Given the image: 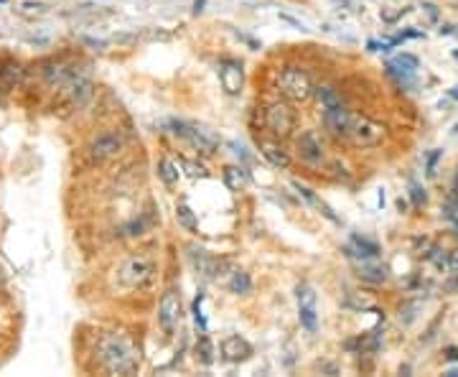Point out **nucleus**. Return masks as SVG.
<instances>
[{"instance_id":"nucleus-1","label":"nucleus","mask_w":458,"mask_h":377,"mask_svg":"<svg viewBox=\"0 0 458 377\" xmlns=\"http://www.w3.org/2000/svg\"><path fill=\"white\" fill-rule=\"evenodd\" d=\"M100 362L110 375H132L140 367V354L123 334H108L100 339Z\"/></svg>"},{"instance_id":"nucleus-2","label":"nucleus","mask_w":458,"mask_h":377,"mask_svg":"<svg viewBox=\"0 0 458 377\" xmlns=\"http://www.w3.org/2000/svg\"><path fill=\"white\" fill-rule=\"evenodd\" d=\"M278 87L283 92V97L291 102H306L316 95L313 79L301 66H286L278 77Z\"/></svg>"},{"instance_id":"nucleus-3","label":"nucleus","mask_w":458,"mask_h":377,"mask_svg":"<svg viewBox=\"0 0 458 377\" xmlns=\"http://www.w3.org/2000/svg\"><path fill=\"white\" fill-rule=\"evenodd\" d=\"M155 273V260L150 255H132L123 263L120 268V283L125 288H143L153 281Z\"/></svg>"},{"instance_id":"nucleus-4","label":"nucleus","mask_w":458,"mask_h":377,"mask_svg":"<svg viewBox=\"0 0 458 377\" xmlns=\"http://www.w3.org/2000/svg\"><path fill=\"white\" fill-rule=\"evenodd\" d=\"M387 128L377 120L367 118V115H354L349 128V140L359 148H375L385 140Z\"/></svg>"},{"instance_id":"nucleus-5","label":"nucleus","mask_w":458,"mask_h":377,"mask_svg":"<svg viewBox=\"0 0 458 377\" xmlns=\"http://www.w3.org/2000/svg\"><path fill=\"white\" fill-rule=\"evenodd\" d=\"M171 128H173V135L184 138L186 143L191 145L194 150L204 153V156H212L217 150V138L212 133L202 130V128L191 125V123H184V120H171Z\"/></svg>"},{"instance_id":"nucleus-6","label":"nucleus","mask_w":458,"mask_h":377,"mask_svg":"<svg viewBox=\"0 0 458 377\" xmlns=\"http://www.w3.org/2000/svg\"><path fill=\"white\" fill-rule=\"evenodd\" d=\"M265 125L275 138H288L296 130V113L288 102H273L265 108Z\"/></svg>"},{"instance_id":"nucleus-7","label":"nucleus","mask_w":458,"mask_h":377,"mask_svg":"<svg viewBox=\"0 0 458 377\" xmlns=\"http://www.w3.org/2000/svg\"><path fill=\"white\" fill-rule=\"evenodd\" d=\"M181 321V296L176 288H168L166 294L161 296V304H158V324H161V331L166 336H171L176 331Z\"/></svg>"},{"instance_id":"nucleus-8","label":"nucleus","mask_w":458,"mask_h":377,"mask_svg":"<svg viewBox=\"0 0 458 377\" xmlns=\"http://www.w3.org/2000/svg\"><path fill=\"white\" fill-rule=\"evenodd\" d=\"M296 299H298V319L308 334H316L318 329V311H316V291L308 283H301L296 288Z\"/></svg>"},{"instance_id":"nucleus-9","label":"nucleus","mask_w":458,"mask_h":377,"mask_svg":"<svg viewBox=\"0 0 458 377\" xmlns=\"http://www.w3.org/2000/svg\"><path fill=\"white\" fill-rule=\"evenodd\" d=\"M219 82L224 87L227 95L237 97L244 87V69L242 61L237 59H222L219 61Z\"/></svg>"},{"instance_id":"nucleus-10","label":"nucleus","mask_w":458,"mask_h":377,"mask_svg":"<svg viewBox=\"0 0 458 377\" xmlns=\"http://www.w3.org/2000/svg\"><path fill=\"white\" fill-rule=\"evenodd\" d=\"M296 145H298V156H301V161H306L308 166H321L323 158H326L321 140H318V135H316L313 130H306L303 135L298 138Z\"/></svg>"},{"instance_id":"nucleus-11","label":"nucleus","mask_w":458,"mask_h":377,"mask_svg":"<svg viewBox=\"0 0 458 377\" xmlns=\"http://www.w3.org/2000/svg\"><path fill=\"white\" fill-rule=\"evenodd\" d=\"M222 357H224L227 362H232V365H242V362H247V359L252 357V344L244 339V336L229 334L222 341Z\"/></svg>"},{"instance_id":"nucleus-12","label":"nucleus","mask_w":458,"mask_h":377,"mask_svg":"<svg viewBox=\"0 0 458 377\" xmlns=\"http://www.w3.org/2000/svg\"><path fill=\"white\" fill-rule=\"evenodd\" d=\"M123 150V138H120L118 133H102L92 140L90 145V156L95 161H108V158H115Z\"/></svg>"},{"instance_id":"nucleus-13","label":"nucleus","mask_w":458,"mask_h":377,"mask_svg":"<svg viewBox=\"0 0 458 377\" xmlns=\"http://www.w3.org/2000/svg\"><path fill=\"white\" fill-rule=\"evenodd\" d=\"M351 118H354V113H349L346 108L323 110V125H326V130L331 133L333 138H349Z\"/></svg>"},{"instance_id":"nucleus-14","label":"nucleus","mask_w":458,"mask_h":377,"mask_svg":"<svg viewBox=\"0 0 458 377\" xmlns=\"http://www.w3.org/2000/svg\"><path fill=\"white\" fill-rule=\"evenodd\" d=\"M354 276L359 278V281L364 283H372V286H382V283L390 278V270H387V265H380L375 263V258H362L354 263Z\"/></svg>"},{"instance_id":"nucleus-15","label":"nucleus","mask_w":458,"mask_h":377,"mask_svg":"<svg viewBox=\"0 0 458 377\" xmlns=\"http://www.w3.org/2000/svg\"><path fill=\"white\" fill-rule=\"evenodd\" d=\"M189 260L191 265H194V270H197L202 278H207V281H212V278L217 276V270H219V263H217L214 255H209L202 247H189Z\"/></svg>"},{"instance_id":"nucleus-16","label":"nucleus","mask_w":458,"mask_h":377,"mask_svg":"<svg viewBox=\"0 0 458 377\" xmlns=\"http://www.w3.org/2000/svg\"><path fill=\"white\" fill-rule=\"evenodd\" d=\"M346 255L349 258H357V260H362V258H380V245L377 242H372V239H367V237H359V234H351V242L346 245Z\"/></svg>"},{"instance_id":"nucleus-17","label":"nucleus","mask_w":458,"mask_h":377,"mask_svg":"<svg viewBox=\"0 0 458 377\" xmlns=\"http://www.w3.org/2000/svg\"><path fill=\"white\" fill-rule=\"evenodd\" d=\"M293 189H296V192L301 194V197H303L306 202L311 204V207H316V210L321 212V215L326 217V220H331L333 224H339V217L333 215V212H331V207H328V204L323 202L321 197H316V192H313V189H308V186H306V184H301V181H293Z\"/></svg>"},{"instance_id":"nucleus-18","label":"nucleus","mask_w":458,"mask_h":377,"mask_svg":"<svg viewBox=\"0 0 458 377\" xmlns=\"http://www.w3.org/2000/svg\"><path fill=\"white\" fill-rule=\"evenodd\" d=\"M224 184L232 192H244V186L250 184V174L244 166H227L224 168Z\"/></svg>"},{"instance_id":"nucleus-19","label":"nucleus","mask_w":458,"mask_h":377,"mask_svg":"<svg viewBox=\"0 0 458 377\" xmlns=\"http://www.w3.org/2000/svg\"><path fill=\"white\" fill-rule=\"evenodd\" d=\"M262 156L268 158L270 166L283 168V171L291 166V156H288L286 150L280 148V145H275V143H262Z\"/></svg>"},{"instance_id":"nucleus-20","label":"nucleus","mask_w":458,"mask_h":377,"mask_svg":"<svg viewBox=\"0 0 458 377\" xmlns=\"http://www.w3.org/2000/svg\"><path fill=\"white\" fill-rule=\"evenodd\" d=\"M316 97L321 102L323 110H336V108H344V100L341 95L333 87H316Z\"/></svg>"},{"instance_id":"nucleus-21","label":"nucleus","mask_w":458,"mask_h":377,"mask_svg":"<svg viewBox=\"0 0 458 377\" xmlns=\"http://www.w3.org/2000/svg\"><path fill=\"white\" fill-rule=\"evenodd\" d=\"M229 291L237 296H247L252 291V278L250 273H244V270H234L232 278H229Z\"/></svg>"},{"instance_id":"nucleus-22","label":"nucleus","mask_w":458,"mask_h":377,"mask_svg":"<svg viewBox=\"0 0 458 377\" xmlns=\"http://www.w3.org/2000/svg\"><path fill=\"white\" fill-rule=\"evenodd\" d=\"M176 222H179L181 227L186 229V232H197V229H199L197 215L191 212L189 204H179V207H176Z\"/></svg>"},{"instance_id":"nucleus-23","label":"nucleus","mask_w":458,"mask_h":377,"mask_svg":"<svg viewBox=\"0 0 458 377\" xmlns=\"http://www.w3.org/2000/svg\"><path fill=\"white\" fill-rule=\"evenodd\" d=\"M158 176H161V181L166 186L179 184V168H176V163H173L171 158H161V161H158Z\"/></svg>"},{"instance_id":"nucleus-24","label":"nucleus","mask_w":458,"mask_h":377,"mask_svg":"<svg viewBox=\"0 0 458 377\" xmlns=\"http://www.w3.org/2000/svg\"><path fill=\"white\" fill-rule=\"evenodd\" d=\"M197 357L202 359V365H212L214 362V347H212V339L207 336V331H202V336H199L197 341Z\"/></svg>"},{"instance_id":"nucleus-25","label":"nucleus","mask_w":458,"mask_h":377,"mask_svg":"<svg viewBox=\"0 0 458 377\" xmlns=\"http://www.w3.org/2000/svg\"><path fill=\"white\" fill-rule=\"evenodd\" d=\"M202 304H204V294H199L197 299H194V306H191V314H194V321H197L199 331H207V319H204L202 314Z\"/></svg>"},{"instance_id":"nucleus-26","label":"nucleus","mask_w":458,"mask_h":377,"mask_svg":"<svg viewBox=\"0 0 458 377\" xmlns=\"http://www.w3.org/2000/svg\"><path fill=\"white\" fill-rule=\"evenodd\" d=\"M181 168H184L186 174L191 176V179H204V176H209V171L202 166V163H194V161H181Z\"/></svg>"},{"instance_id":"nucleus-27","label":"nucleus","mask_w":458,"mask_h":377,"mask_svg":"<svg viewBox=\"0 0 458 377\" xmlns=\"http://www.w3.org/2000/svg\"><path fill=\"white\" fill-rule=\"evenodd\" d=\"M410 199H412V204H415V207H422V204L428 202V194H425V189H422L420 184H415V181H412V184H410Z\"/></svg>"},{"instance_id":"nucleus-28","label":"nucleus","mask_w":458,"mask_h":377,"mask_svg":"<svg viewBox=\"0 0 458 377\" xmlns=\"http://www.w3.org/2000/svg\"><path fill=\"white\" fill-rule=\"evenodd\" d=\"M443 156V150H430L428 153V163H425V174L433 179L435 176V166H438V158Z\"/></svg>"},{"instance_id":"nucleus-29","label":"nucleus","mask_w":458,"mask_h":377,"mask_svg":"<svg viewBox=\"0 0 458 377\" xmlns=\"http://www.w3.org/2000/svg\"><path fill=\"white\" fill-rule=\"evenodd\" d=\"M438 252H440V250H433V252H430V260L435 263V268L446 270V268H448V258H446V255H438Z\"/></svg>"},{"instance_id":"nucleus-30","label":"nucleus","mask_w":458,"mask_h":377,"mask_svg":"<svg viewBox=\"0 0 458 377\" xmlns=\"http://www.w3.org/2000/svg\"><path fill=\"white\" fill-rule=\"evenodd\" d=\"M446 294H458V273H453V278L451 281H446Z\"/></svg>"},{"instance_id":"nucleus-31","label":"nucleus","mask_w":458,"mask_h":377,"mask_svg":"<svg viewBox=\"0 0 458 377\" xmlns=\"http://www.w3.org/2000/svg\"><path fill=\"white\" fill-rule=\"evenodd\" d=\"M280 21H286V24L296 26V29L306 31V26H303V24H301V21H296V19H293V16H288V13H280Z\"/></svg>"},{"instance_id":"nucleus-32","label":"nucleus","mask_w":458,"mask_h":377,"mask_svg":"<svg viewBox=\"0 0 458 377\" xmlns=\"http://www.w3.org/2000/svg\"><path fill=\"white\" fill-rule=\"evenodd\" d=\"M229 148H232V153H234V156H239V158H242V161H247V158H250V156H247V153H244V148H242V145L232 143V140H229Z\"/></svg>"},{"instance_id":"nucleus-33","label":"nucleus","mask_w":458,"mask_h":377,"mask_svg":"<svg viewBox=\"0 0 458 377\" xmlns=\"http://www.w3.org/2000/svg\"><path fill=\"white\" fill-rule=\"evenodd\" d=\"M448 270H453V273H458V250L453 252L451 258H448Z\"/></svg>"},{"instance_id":"nucleus-34","label":"nucleus","mask_w":458,"mask_h":377,"mask_svg":"<svg viewBox=\"0 0 458 377\" xmlns=\"http://www.w3.org/2000/svg\"><path fill=\"white\" fill-rule=\"evenodd\" d=\"M446 359H451V362H456V359H458V349H456V347L448 349V352H446Z\"/></svg>"},{"instance_id":"nucleus-35","label":"nucleus","mask_w":458,"mask_h":377,"mask_svg":"<svg viewBox=\"0 0 458 377\" xmlns=\"http://www.w3.org/2000/svg\"><path fill=\"white\" fill-rule=\"evenodd\" d=\"M448 95H451V100H458V84H456V87H453L451 92H448Z\"/></svg>"},{"instance_id":"nucleus-36","label":"nucleus","mask_w":458,"mask_h":377,"mask_svg":"<svg viewBox=\"0 0 458 377\" xmlns=\"http://www.w3.org/2000/svg\"><path fill=\"white\" fill-rule=\"evenodd\" d=\"M453 184H456V192H458V168H456V174H453Z\"/></svg>"}]
</instances>
